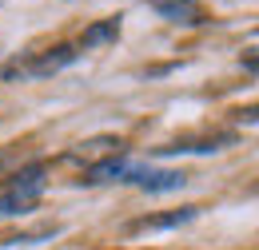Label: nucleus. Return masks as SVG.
I'll list each match as a JSON object with an SVG mask.
<instances>
[{
  "label": "nucleus",
  "mask_w": 259,
  "mask_h": 250,
  "mask_svg": "<svg viewBox=\"0 0 259 250\" xmlns=\"http://www.w3.org/2000/svg\"><path fill=\"white\" fill-rule=\"evenodd\" d=\"M80 183H128V187H140V191H180L188 183V175L180 171H163V167H152V163H132V159H104L96 167H88V175Z\"/></svg>",
  "instance_id": "f257e3e1"
},
{
  "label": "nucleus",
  "mask_w": 259,
  "mask_h": 250,
  "mask_svg": "<svg viewBox=\"0 0 259 250\" xmlns=\"http://www.w3.org/2000/svg\"><path fill=\"white\" fill-rule=\"evenodd\" d=\"M44 175H48L44 163H28L16 175H8V183H0V219L32 211L40 203V195H44Z\"/></svg>",
  "instance_id": "f03ea898"
},
{
  "label": "nucleus",
  "mask_w": 259,
  "mask_h": 250,
  "mask_svg": "<svg viewBox=\"0 0 259 250\" xmlns=\"http://www.w3.org/2000/svg\"><path fill=\"white\" fill-rule=\"evenodd\" d=\"M76 48L72 44H60V48H48V52H36V56H24V60H12L0 68V80H48L56 72H64L68 64H76Z\"/></svg>",
  "instance_id": "7ed1b4c3"
},
{
  "label": "nucleus",
  "mask_w": 259,
  "mask_h": 250,
  "mask_svg": "<svg viewBox=\"0 0 259 250\" xmlns=\"http://www.w3.org/2000/svg\"><path fill=\"white\" fill-rule=\"evenodd\" d=\"M199 215V207H184V211H171V215H160V219H136L132 230H167V226H184Z\"/></svg>",
  "instance_id": "20e7f679"
},
{
  "label": "nucleus",
  "mask_w": 259,
  "mask_h": 250,
  "mask_svg": "<svg viewBox=\"0 0 259 250\" xmlns=\"http://www.w3.org/2000/svg\"><path fill=\"white\" fill-rule=\"evenodd\" d=\"M199 0H152V8L167 20H199Z\"/></svg>",
  "instance_id": "39448f33"
},
{
  "label": "nucleus",
  "mask_w": 259,
  "mask_h": 250,
  "mask_svg": "<svg viewBox=\"0 0 259 250\" xmlns=\"http://www.w3.org/2000/svg\"><path fill=\"white\" fill-rule=\"evenodd\" d=\"M112 40H120V20H116V16L92 24V28L80 36V48H96V44H112Z\"/></svg>",
  "instance_id": "423d86ee"
}]
</instances>
